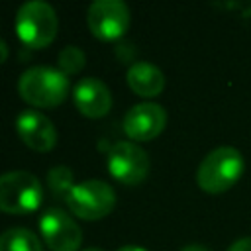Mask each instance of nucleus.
Listing matches in <instances>:
<instances>
[{
	"label": "nucleus",
	"mask_w": 251,
	"mask_h": 251,
	"mask_svg": "<svg viewBox=\"0 0 251 251\" xmlns=\"http://www.w3.org/2000/svg\"><path fill=\"white\" fill-rule=\"evenodd\" d=\"M69 78L61 69L35 65L22 73L18 80L20 96L37 108H53L59 106L69 94Z\"/></svg>",
	"instance_id": "obj_1"
},
{
	"label": "nucleus",
	"mask_w": 251,
	"mask_h": 251,
	"mask_svg": "<svg viewBox=\"0 0 251 251\" xmlns=\"http://www.w3.org/2000/svg\"><path fill=\"white\" fill-rule=\"evenodd\" d=\"M243 155L229 145L212 149L198 165L196 182L208 194H220L231 188L243 175Z\"/></svg>",
	"instance_id": "obj_2"
},
{
	"label": "nucleus",
	"mask_w": 251,
	"mask_h": 251,
	"mask_svg": "<svg viewBox=\"0 0 251 251\" xmlns=\"http://www.w3.org/2000/svg\"><path fill=\"white\" fill-rule=\"evenodd\" d=\"M59 29V20L51 4L43 0L24 2L16 12V31L18 37L31 49H41L49 45Z\"/></svg>",
	"instance_id": "obj_3"
},
{
	"label": "nucleus",
	"mask_w": 251,
	"mask_h": 251,
	"mask_svg": "<svg viewBox=\"0 0 251 251\" xmlns=\"http://www.w3.org/2000/svg\"><path fill=\"white\" fill-rule=\"evenodd\" d=\"M43 186L27 171H10L0 175V210L8 214H29L39 208Z\"/></svg>",
	"instance_id": "obj_4"
},
{
	"label": "nucleus",
	"mask_w": 251,
	"mask_h": 251,
	"mask_svg": "<svg viewBox=\"0 0 251 251\" xmlns=\"http://www.w3.org/2000/svg\"><path fill=\"white\" fill-rule=\"evenodd\" d=\"M65 204L80 220L94 222V220L108 216L114 210L116 192L108 182L98 180V178H90V180L76 182L65 194Z\"/></svg>",
	"instance_id": "obj_5"
},
{
	"label": "nucleus",
	"mask_w": 251,
	"mask_h": 251,
	"mask_svg": "<svg viewBox=\"0 0 251 251\" xmlns=\"http://www.w3.org/2000/svg\"><path fill=\"white\" fill-rule=\"evenodd\" d=\"M106 167L122 184H139L149 173V157L133 141H118L110 147Z\"/></svg>",
	"instance_id": "obj_6"
},
{
	"label": "nucleus",
	"mask_w": 251,
	"mask_h": 251,
	"mask_svg": "<svg viewBox=\"0 0 251 251\" xmlns=\"http://www.w3.org/2000/svg\"><path fill=\"white\" fill-rule=\"evenodd\" d=\"M86 22L92 35L104 41H112L127 31L129 8L122 0H94L88 6Z\"/></svg>",
	"instance_id": "obj_7"
},
{
	"label": "nucleus",
	"mask_w": 251,
	"mask_h": 251,
	"mask_svg": "<svg viewBox=\"0 0 251 251\" xmlns=\"http://www.w3.org/2000/svg\"><path fill=\"white\" fill-rule=\"evenodd\" d=\"M39 231L51 251H78L82 243L78 224L61 208H49L41 214Z\"/></svg>",
	"instance_id": "obj_8"
},
{
	"label": "nucleus",
	"mask_w": 251,
	"mask_h": 251,
	"mask_svg": "<svg viewBox=\"0 0 251 251\" xmlns=\"http://www.w3.org/2000/svg\"><path fill=\"white\" fill-rule=\"evenodd\" d=\"M167 126V112L161 104L141 102L131 106L124 118V131L135 141H149L157 137Z\"/></svg>",
	"instance_id": "obj_9"
},
{
	"label": "nucleus",
	"mask_w": 251,
	"mask_h": 251,
	"mask_svg": "<svg viewBox=\"0 0 251 251\" xmlns=\"http://www.w3.org/2000/svg\"><path fill=\"white\" fill-rule=\"evenodd\" d=\"M16 131L33 151H51L57 143V129L53 122L39 110H22L16 118Z\"/></svg>",
	"instance_id": "obj_10"
},
{
	"label": "nucleus",
	"mask_w": 251,
	"mask_h": 251,
	"mask_svg": "<svg viewBox=\"0 0 251 251\" xmlns=\"http://www.w3.org/2000/svg\"><path fill=\"white\" fill-rule=\"evenodd\" d=\"M73 102L80 114L88 118H102L112 108V92L100 78L84 76L73 88Z\"/></svg>",
	"instance_id": "obj_11"
},
{
	"label": "nucleus",
	"mask_w": 251,
	"mask_h": 251,
	"mask_svg": "<svg viewBox=\"0 0 251 251\" xmlns=\"http://www.w3.org/2000/svg\"><path fill=\"white\" fill-rule=\"evenodd\" d=\"M126 80L129 84V88L143 98H153L157 94H161V90L165 88V75L161 73L159 67H155L149 61H137L131 63L126 75Z\"/></svg>",
	"instance_id": "obj_12"
},
{
	"label": "nucleus",
	"mask_w": 251,
	"mask_h": 251,
	"mask_svg": "<svg viewBox=\"0 0 251 251\" xmlns=\"http://www.w3.org/2000/svg\"><path fill=\"white\" fill-rule=\"evenodd\" d=\"M0 251H43V245L31 229L10 227L0 233Z\"/></svg>",
	"instance_id": "obj_13"
},
{
	"label": "nucleus",
	"mask_w": 251,
	"mask_h": 251,
	"mask_svg": "<svg viewBox=\"0 0 251 251\" xmlns=\"http://www.w3.org/2000/svg\"><path fill=\"white\" fill-rule=\"evenodd\" d=\"M57 61H59V69L65 73V75H76L84 63H86V55L80 47L76 45H67L59 51L57 55Z\"/></svg>",
	"instance_id": "obj_14"
},
{
	"label": "nucleus",
	"mask_w": 251,
	"mask_h": 251,
	"mask_svg": "<svg viewBox=\"0 0 251 251\" xmlns=\"http://www.w3.org/2000/svg\"><path fill=\"white\" fill-rule=\"evenodd\" d=\"M47 184L55 194H67L75 186V175L69 167L57 165L47 173Z\"/></svg>",
	"instance_id": "obj_15"
},
{
	"label": "nucleus",
	"mask_w": 251,
	"mask_h": 251,
	"mask_svg": "<svg viewBox=\"0 0 251 251\" xmlns=\"http://www.w3.org/2000/svg\"><path fill=\"white\" fill-rule=\"evenodd\" d=\"M227 251H251V237H241V239L233 241Z\"/></svg>",
	"instance_id": "obj_16"
},
{
	"label": "nucleus",
	"mask_w": 251,
	"mask_h": 251,
	"mask_svg": "<svg viewBox=\"0 0 251 251\" xmlns=\"http://www.w3.org/2000/svg\"><path fill=\"white\" fill-rule=\"evenodd\" d=\"M6 59H8V45H6L4 39H0V65H2Z\"/></svg>",
	"instance_id": "obj_17"
},
{
	"label": "nucleus",
	"mask_w": 251,
	"mask_h": 251,
	"mask_svg": "<svg viewBox=\"0 0 251 251\" xmlns=\"http://www.w3.org/2000/svg\"><path fill=\"white\" fill-rule=\"evenodd\" d=\"M180 251H210V249L204 247V245H186V247H182Z\"/></svg>",
	"instance_id": "obj_18"
},
{
	"label": "nucleus",
	"mask_w": 251,
	"mask_h": 251,
	"mask_svg": "<svg viewBox=\"0 0 251 251\" xmlns=\"http://www.w3.org/2000/svg\"><path fill=\"white\" fill-rule=\"evenodd\" d=\"M116 251H147V249L145 247H137V245H124V247H120Z\"/></svg>",
	"instance_id": "obj_19"
},
{
	"label": "nucleus",
	"mask_w": 251,
	"mask_h": 251,
	"mask_svg": "<svg viewBox=\"0 0 251 251\" xmlns=\"http://www.w3.org/2000/svg\"><path fill=\"white\" fill-rule=\"evenodd\" d=\"M82 251H104V249H100V247H86V249H82Z\"/></svg>",
	"instance_id": "obj_20"
}]
</instances>
